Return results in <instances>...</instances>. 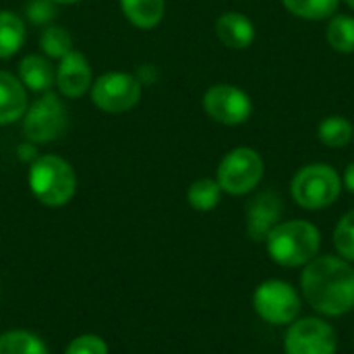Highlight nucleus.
I'll return each mask as SVG.
<instances>
[{
	"label": "nucleus",
	"mask_w": 354,
	"mask_h": 354,
	"mask_svg": "<svg viewBox=\"0 0 354 354\" xmlns=\"http://www.w3.org/2000/svg\"><path fill=\"white\" fill-rule=\"evenodd\" d=\"M25 23L12 10H0V58H12L25 44Z\"/></svg>",
	"instance_id": "obj_17"
},
{
	"label": "nucleus",
	"mask_w": 354,
	"mask_h": 354,
	"mask_svg": "<svg viewBox=\"0 0 354 354\" xmlns=\"http://www.w3.org/2000/svg\"><path fill=\"white\" fill-rule=\"evenodd\" d=\"M334 247L346 261H354V209L346 212L334 228Z\"/></svg>",
	"instance_id": "obj_24"
},
{
	"label": "nucleus",
	"mask_w": 354,
	"mask_h": 354,
	"mask_svg": "<svg viewBox=\"0 0 354 354\" xmlns=\"http://www.w3.org/2000/svg\"><path fill=\"white\" fill-rule=\"evenodd\" d=\"M27 183L33 197L48 207L66 205L77 191V174L68 160L56 153L37 156L29 164Z\"/></svg>",
	"instance_id": "obj_3"
},
{
	"label": "nucleus",
	"mask_w": 354,
	"mask_h": 354,
	"mask_svg": "<svg viewBox=\"0 0 354 354\" xmlns=\"http://www.w3.org/2000/svg\"><path fill=\"white\" fill-rule=\"evenodd\" d=\"M58 15V8L52 0H29L25 6V17L31 25H48Z\"/></svg>",
	"instance_id": "obj_25"
},
{
	"label": "nucleus",
	"mask_w": 354,
	"mask_h": 354,
	"mask_svg": "<svg viewBox=\"0 0 354 354\" xmlns=\"http://www.w3.org/2000/svg\"><path fill=\"white\" fill-rule=\"evenodd\" d=\"M120 8L137 29H153L166 15V0H120Z\"/></svg>",
	"instance_id": "obj_16"
},
{
	"label": "nucleus",
	"mask_w": 354,
	"mask_h": 354,
	"mask_svg": "<svg viewBox=\"0 0 354 354\" xmlns=\"http://www.w3.org/2000/svg\"><path fill=\"white\" fill-rule=\"evenodd\" d=\"M64 354H108V346H106V342L100 336L85 334V336L75 338L66 346V353Z\"/></svg>",
	"instance_id": "obj_26"
},
{
	"label": "nucleus",
	"mask_w": 354,
	"mask_h": 354,
	"mask_svg": "<svg viewBox=\"0 0 354 354\" xmlns=\"http://www.w3.org/2000/svg\"><path fill=\"white\" fill-rule=\"evenodd\" d=\"M0 354H48V348L35 334L12 330L0 336Z\"/></svg>",
	"instance_id": "obj_22"
},
{
	"label": "nucleus",
	"mask_w": 354,
	"mask_h": 354,
	"mask_svg": "<svg viewBox=\"0 0 354 354\" xmlns=\"http://www.w3.org/2000/svg\"><path fill=\"white\" fill-rule=\"evenodd\" d=\"M284 203L278 193L261 191L247 205V234L253 243H266L268 234L280 224Z\"/></svg>",
	"instance_id": "obj_11"
},
{
	"label": "nucleus",
	"mask_w": 354,
	"mask_h": 354,
	"mask_svg": "<svg viewBox=\"0 0 354 354\" xmlns=\"http://www.w3.org/2000/svg\"><path fill=\"white\" fill-rule=\"evenodd\" d=\"M66 124H68L66 106L52 91L41 93L33 104H29L21 118L23 137L33 145H46L56 141L64 133Z\"/></svg>",
	"instance_id": "obj_5"
},
{
	"label": "nucleus",
	"mask_w": 354,
	"mask_h": 354,
	"mask_svg": "<svg viewBox=\"0 0 354 354\" xmlns=\"http://www.w3.org/2000/svg\"><path fill=\"white\" fill-rule=\"evenodd\" d=\"M284 8L305 21H324L336 15L340 0H282Z\"/></svg>",
	"instance_id": "obj_21"
},
{
	"label": "nucleus",
	"mask_w": 354,
	"mask_h": 354,
	"mask_svg": "<svg viewBox=\"0 0 354 354\" xmlns=\"http://www.w3.org/2000/svg\"><path fill=\"white\" fill-rule=\"evenodd\" d=\"M344 2H346V4H348V6L354 10V0H344Z\"/></svg>",
	"instance_id": "obj_29"
},
{
	"label": "nucleus",
	"mask_w": 354,
	"mask_h": 354,
	"mask_svg": "<svg viewBox=\"0 0 354 354\" xmlns=\"http://www.w3.org/2000/svg\"><path fill=\"white\" fill-rule=\"evenodd\" d=\"M19 81L25 89L46 93L56 83V68L44 54H27L19 60Z\"/></svg>",
	"instance_id": "obj_15"
},
{
	"label": "nucleus",
	"mask_w": 354,
	"mask_h": 354,
	"mask_svg": "<svg viewBox=\"0 0 354 354\" xmlns=\"http://www.w3.org/2000/svg\"><path fill=\"white\" fill-rule=\"evenodd\" d=\"M286 354H336L338 336L336 330L319 317L295 319L284 336Z\"/></svg>",
	"instance_id": "obj_9"
},
{
	"label": "nucleus",
	"mask_w": 354,
	"mask_h": 354,
	"mask_svg": "<svg viewBox=\"0 0 354 354\" xmlns=\"http://www.w3.org/2000/svg\"><path fill=\"white\" fill-rule=\"evenodd\" d=\"M91 102L108 114H122L133 110L141 100V81L137 75L122 71H108L91 83Z\"/></svg>",
	"instance_id": "obj_8"
},
{
	"label": "nucleus",
	"mask_w": 354,
	"mask_h": 354,
	"mask_svg": "<svg viewBox=\"0 0 354 354\" xmlns=\"http://www.w3.org/2000/svg\"><path fill=\"white\" fill-rule=\"evenodd\" d=\"M266 172L263 158L253 147H234L230 149L216 170V180L224 193L232 197L247 195L257 189Z\"/></svg>",
	"instance_id": "obj_6"
},
{
	"label": "nucleus",
	"mask_w": 354,
	"mask_h": 354,
	"mask_svg": "<svg viewBox=\"0 0 354 354\" xmlns=\"http://www.w3.org/2000/svg\"><path fill=\"white\" fill-rule=\"evenodd\" d=\"M52 2L58 6V4H75V2H79V0H52Z\"/></svg>",
	"instance_id": "obj_28"
},
{
	"label": "nucleus",
	"mask_w": 354,
	"mask_h": 354,
	"mask_svg": "<svg viewBox=\"0 0 354 354\" xmlns=\"http://www.w3.org/2000/svg\"><path fill=\"white\" fill-rule=\"evenodd\" d=\"M317 139L332 149L346 147L354 139V124L344 116L332 114L317 124Z\"/></svg>",
	"instance_id": "obj_18"
},
{
	"label": "nucleus",
	"mask_w": 354,
	"mask_h": 354,
	"mask_svg": "<svg viewBox=\"0 0 354 354\" xmlns=\"http://www.w3.org/2000/svg\"><path fill=\"white\" fill-rule=\"evenodd\" d=\"M342 185L354 193V162H351L348 166H346V170H344V176H342Z\"/></svg>",
	"instance_id": "obj_27"
},
{
	"label": "nucleus",
	"mask_w": 354,
	"mask_h": 354,
	"mask_svg": "<svg viewBox=\"0 0 354 354\" xmlns=\"http://www.w3.org/2000/svg\"><path fill=\"white\" fill-rule=\"evenodd\" d=\"M328 44L338 54H353L354 52V17L351 15H334L330 17L326 29Z\"/></svg>",
	"instance_id": "obj_19"
},
{
	"label": "nucleus",
	"mask_w": 354,
	"mask_h": 354,
	"mask_svg": "<svg viewBox=\"0 0 354 354\" xmlns=\"http://www.w3.org/2000/svg\"><path fill=\"white\" fill-rule=\"evenodd\" d=\"M27 89L17 75L0 71V124H12L23 118L27 110Z\"/></svg>",
	"instance_id": "obj_14"
},
{
	"label": "nucleus",
	"mask_w": 354,
	"mask_h": 354,
	"mask_svg": "<svg viewBox=\"0 0 354 354\" xmlns=\"http://www.w3.org/2000/svg\"><path fill=\"white\" fill-rule=\"evenodd\" d=\"M205 114L226 127L243 124L253 114V100L249 93L230 83H216L203 93Z\"/></svg>",
	"instance_id": "obj_10"
},
{
	"label": "nucleus",
	"mask_w": 354,
	"mask_h": 354,
	"mask_svg": "<svg viewBox=\"0 0 354 354\" xmlns=\"http://www.w3.org/2000/svg\"><path fill=\"white\" fill-rule=\"evenodd\" d=\"M39 48H41L44 56H48L50 60L52 58L60 60L62 56H66L73 50V37L64 27L48 25L39 35Z\"/></svg>",
	"instance_id": "obj_23"
},
{
	"label": "nucleus",
	"mask_w": 354,
	"mask_h": 354,
	"mask_svg": "<svg viewBox=\"0 0 354 354\" xmlns=\"http://www.w3.org/2000/svg\"><path fill=\"white\" fill-rule=\"evenodd\" d=\"M342 193V178L330 164H307L303 166L292 183H290V195L295 203L307 212H319L338 201Z\"/></svg>",
	"instance_id": "obj_4"
},
{
	"label": "nucleus",
	"mask_w": 354,
	"mask_h": 354,
	"mask_svg": "<svg viewBox=\"0 0 354 354\" xmlns=\"http://www.w3.org/2000/svg\"><path fill=\"white\" fill-rule=\"evenodd\" d=\"M218 39L230 50H247L255 41V23L239 10H226L216 21Z\"/></svg>",
	"instance_id": "obj_13"
},
{
	"label": "nucleus",
	"mask_w": 354,
	"mask_h": 354,
	"mask_svg": "<svg viewBox=\"0 0 354 354\" xmlns=\"http://www.w3.org/2000/svg\"><path fill=\"white\" fill-rule=\"evenodd\" d=\"M322 232L307 220L280 222L266 239L268 255L282 268H305L319 255Z\"/></svg>",
	"instance_id": "obj_2"
},
{
	"label": "nucleus",
	"mask_w": 354,
	"mask_h": 354,
	"mask_svg": "<svg viewBox=\"0 0 354 354\" xmlns=\"http://www.w3.org/2000/svg\"><path fill=\"white\" fill-rule=\"evenodd\" d=\"M307 305L326 317H340L354 309V268L338 255H317L301 274Z\"/></svg>",
	"instance_id": "obj_1"
},
{
	"label": "nucleus",
	"mask_w": 354,
	"mask_h": 354,
	"mask_svg": "<svg viewBox=\"0 0 354 354\" xmlns=\"http://www.w3.org/2000/svg\"><path fill=\"white\" fill-rule=\"evenodd\" d=\"M301 295L284 280H266L253 292L255 313L272 326H290L301 315Z\"/></svg>",
	"instance_id": "obj_7"
},
{
	"label": "nucleus",
	"mask_w": 354,
	"mask_h": 354,
	"mask_svg": "<svg viewBox=\"0 0 354 354\" xmlns=\"http://www.w3.org/2000/svg\"><path fill=\"white\" fill-rule=\"evenodd\" d=\"M91 83H93V73H91V64L85 54L71 50L66 56H62L58 60L56 85L64 97L77 100V97L85 95L91 89Z\"/></svg>",
	"instance_id": "obj_12"
},
{
	"label": "nucleus",
	"mask_w": 354,
	"mask_h": 354,
	"mask_svg": "<svg viewBox=\"0 0 354 354\" xmlns=\"http://www.w3.org/2000/svg\"><path fill=\"white\" fill-rule=\"evenodd\" d=\"M222 193L224 191L216 178H197L187 191V201L197 212H212L214 207H218Z\"/></svg>",
	"instance_id": "obj_20"
}]
</instances>
